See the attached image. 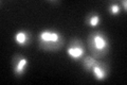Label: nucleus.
<instances>
[{
  "label": "nucleus",
  "instance_id": "nucleus-6",
  "mask_svg": "<svg viewBox=\"0 0 127 85\" xmlns=\"http://www.w3.org/2000/svg\"><path fill=\"white\" fill-rule=\"evenodd\" d=\"M32 39H33L32 32L29 30H26V29L16 31L13 35V42L17 46L23 47V48L30 46L32 43Z\"/></svg>",
  "mask_w": 127,
  "mask_h": 85
},
{
  "label": "nucleus",
  "instance_id": "nucleus-10",
  "mask_svg": "<svg viewBox=\"0 0 127 85\" xmlns=\"http://www.w3.org/2000/svg\"><path fill=\"white\" fill-rule=\"evenodd\" d=\"M120 5L122 7V11H124V12L127 11V1H126V0H121V1H120Z\"/></svg>",
  "mask_w": 127,
  "mask_h": 85
},
{
  "label": "nucleus",
  "instance_id": "nucleus-9",
  "mask_svg": "<svg viewBox=\"0 0 127 85\" xmlns=\"http://www.w3.org/2000/svg\"><path fill=\"white\" fill-rule=\"evenodd\" d=\"M107 11L111 16H119L122 13V7L120 5V1H109L107 3Z\"/></svg>",
  "mask_w": 127,
  "mask_h": 85
},
{
  "label": "nucleus",
  "instance_id": "nucleus-8",
  "mask_svg": "<svg viewBox=\"0 0 127 85\" xmlns=\"http://www.w3.org/2000/svg\"><path fill=\"white\" fill-rule=\"evenodd\" d=\"M96 61H97V59H95L94 56L90 54V55H85L79 62L82 64L83 70H85L86 72H89L90 74V71L92 69V67L94 66V64L96 63Z\"/></svg>",
  "mask_w": 127,
  "mask_h": 85
},
{
  "label": "nucleus",
  "instance_id": "nucleus-4",
  "mask_svg": "<svg viewBox=\"0 0 127 85\" xmlns=\"http://www.w3.org/2000/svg\"><path fill=\"white\" fill-rule=\"evenodd\" d=\"M30 66V61L26 55L17 53L15 54L11 61V67H12V72L17 79H21L26 72L29 69Z\"/></svg>",
  "mask_w": 127,
  "mask_h": 85
},
{
  "label": "nucleus",
  "instance_id": "nucleus-5",
  "mask_svg": "<svg viewBox=\"0 0 127 85\" xmlns=\"http://www.w3.org/2000/svg\"><path fill=\"white\" fill-rule=\"evenodd\" d=\"M90 74L93 76V78L98 81V82H103L108 79L109 74H110V67L104 61H96V63L94 64L92 67Z\"/></svg>",
  "mask_w": 127,
  "mask_h": 85
},
{
  "label": "nucleus",
  "instance_id": "nucleus-7",
  "mask_svg": "<svg viewBox=\"0 0 127 85\" xmlns=\"http://www.w3.org/2000/svg\"><path fill=\"white\" fill-rule=\"evenodd\" d=\"M102 17L97 12H89L85 17V25L90 28H96L101 25Z\"/></svg>",
  "mask_w": 127,
  "mask_h": 85
},
{
  "label": "nucleus",
  "instance_id": "nucleus-1",
  "mask_svg": "<svg viewBox=\"0 0 127 85\" xmlns=\"http://www.w3.org/2000/svg\"><path fill=\"white\" fill-rule=\"evenodd\" d=\"M37 44L46 52H58L65 46V36L55 29H43L37 35Z\"/></svg>",
  "mask_w": 127,
  "mask_h": 85
},
{
  "label": "nucleus",
  "instance_id": "nucleus-11",
  "mask_svg": "<svg viewBox=\"0 0 127 85\" xmlns=\"http://www.w3.org/2000/svg\"><path fill=\"white\" fill-rule=\"evenodd\" d=\"M49 3H53V4H57V3H61L59 0H55V1H48Z\"/></svg>",
  "mask_w": 127,
  "mask_h": 85
},
{
  "label": "nucleus",
  "instance_id": "nucleus-2",
  "mask_svg": "<svg viewBox=\"0 0 127 85\" xmlns=\"http://www.w3.org/2000/svg\"><path fill=\"white\" fill-rule=\"evenodd\" d=\"M87 43L90 54L97 60L105 58L110 51V40L104 31H92L87 37Z\"/></svg>",
  "mask_w": 127,
  "mask_h": 85
},
{
  "label": "nucleus",
  "instance_id": "nucleus-3",
  "mask_svg": "<svg viewBox=\"0 0 127 85\" xmlns=\"http://www.w3.org/2000/svg\"><path fill=\"white\" fill-rule=\"evenodd\" d=\"M66 53L71 61L79 62L86 55V47L84 42L77 37L72 38L67 46Z\"/></svg>",
  "mask_w": 127,
  "mask_h": 85
}]
</instances>
